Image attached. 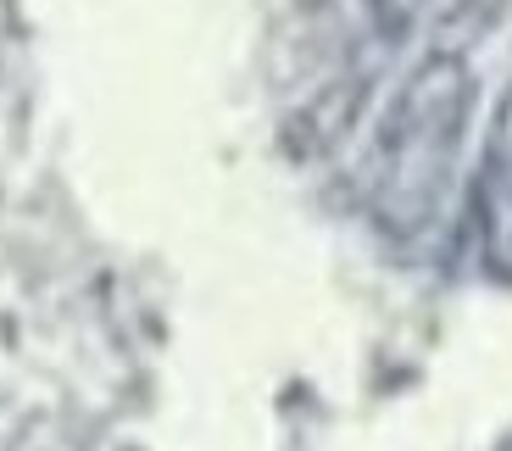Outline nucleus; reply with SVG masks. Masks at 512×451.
Masks as SVG:
<instances>
[{"mask_svg": "<svg viewBox=\"0 0 512 451\" xmlns=\"http://www.w3.org/2000/svg\"><path fill=\"white\" fill-rule=\"evenodd\" d=\"M468 112H474V73H468L462 56L435 51L407 73V84L396 90L379 129V156L390 168V179H384L390 184L384 207L390 212L423 218L435 207L440 173L451 168V151H457Z\"/></svg>", "mask_w": 512, "mask_h": 451, "instance_id": "obj_1", "label": "nucleus"}, {"mask_svg": "<svg viewBox=\"0 0 512 451\" xmlns=\"http://www.w3.org/2000/svg\"><path fill=\"white\" fill-rule=\"evenodd\" d=\"M429 6H435V0H362V17H368V28L379 39H407L412 23H418Z\"/></svg>", "mask_w": 512, "mask_h": 451, "instance_id": "obj_4", "label": "nucleus"}, {"mask_svg": "<svg viewBox=\"0 0 512 451\" xmlns=\"http://www.w3.org/2000/svg\"><path fill=\"white\" fill-rule=\"evenodd\" d=\"M507 12H512V0H446V12L435 17V51L468 56L479 39L496 34Z\"/></svg>", "mask_w": 512, "mask_h": 451, "instance_id": "obj_2", "label": "nucleus"}, {"mask_svg": "<svg viewBox=\"0 0 512 451\" xmlns=\"http://www.w3.org/2000/svg\"><path fill=\"white\" fill-rule=\"evenodd\" d=\"M485 195L490 207L507 218L512 212V84L507 95L496 101V112H490V134H485Z\"/></svg>", "mask_w": 512, "mask_h": 451, "instance_id": "obj_3", "label": "nucleus"}]
</instances>
